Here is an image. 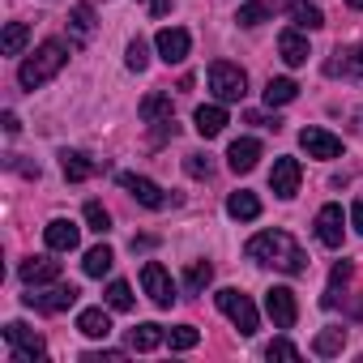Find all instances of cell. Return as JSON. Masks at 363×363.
Here are the masks:
<instances>
[{"label":"cell","mask_w":363,"mask_h":363,"mask_svg":"<svg viewBox=\"0 0 363 363\" xmlns=\"http://www.w3.org/2000/svg\"><path fill=\"white\" fill-rule=\"evenodd\" d=\"M269 18H274V9L265 5V0H252V5H244V9L235 13L240 26H261V22H269Z\"/></svg>","instance_id":"1f68e13d"},{"label":"cell","mask_w":363,"mask_h":363,"mask_svg":"<svg viewBox=\"0 0 363 363\" xmlns=\"http://www.w3.org/2000/svg\"><path fill=\"white\" fill-rule=\"evenodd\" d=\"M82 363H124V350H90L82 354Z\"/></svg>","instance_id":"ab89813d"},{"label":"cell","mask_w":363,"mask_h":363,"mask_svg":"<svg viewBox=\"0 0 363 363\" xmlns=\"http://www.w3.org/2000/svg\"><path fill=\"white\" fill-rule=\"evenodd\" d=\"M124 60H128V69H133V73H141V69L150 65V48H145V39H133V43H128V56H124Z\"/></svg>","instance_id":"74e56055"},{"label":"cell","mask_w":363,"mask_h":363,"mask_svg":"<svg viewBox=\"0 0 363 363\" xmlns=\"http://www.w3.org/2000/svg\"><path fill=\"white\" fill-rule=\"evenodd\" d=\"M342 346H346V329H320L316 342H312V350L325 354V359H329V354H342Z\"/></svg>","instance_id":"f546056e"},{"label":"cell","mask_w":363,"mask_h":363,"mask_svg":"<svg viewBox=\"0 0 363 363\" xmlns=\"http://www.w3.org/2000/svg\"><path fill=\"white\" fill-rule=\"evenodd\" d=\"M43 240H48L52 252H73V248L82 244V227L69 223V218H52V223L43 227Z\"/></svg>","instance_id":"5bb4252c"},{"label":"cell","mask_w":363,"mask_h":363,"mask_svg":"<svg viewBox=\"0 0 363 363\" xmlns=\"http://www.w3.org/2000/svg\"><path fill=\"white\" fill-rule=\"evenodd\" d=\"M18 278H22L26 286H43V282H56V278H60V261H52V257H30V261H22Z\"/></svg>","instance_id":"2e32d148"},{"label":"cell","mask_w":363,"mask_h":363,"mask_svg":"<svg viewBox=\"0 0 363 363\" xmlns=\"http://www.w3.org/2000/svg\"><path fill=\"white\" fill-rule=\"evenodd\" d=\"M141 291H145L158 308H171V303H175V282H171V274H167L158 261H145V265H141Z\"/></svg>","instance_id":"9c48e42d"},{"label":"cell","mask_w":363,"mask_h":363,"mask_svg":"<svg viewBox=\"0 0 363 363\" xmlns=\"http://www.w3.org/2000/svg\"><path fill=\"white\" fill-rule=\"evenodd\" d=\"M257 158H261V141H257V137H240V141H231V150H227V162H231L235 175H248V171L257 167Z\"/></svg>","instance_id":"9a60e30c"},{"label":"cell","mask_w":363,"mask_h":363,"mask_svg":"<svg viewBox=\"0 0 363 363\" xmlns=\"http://www.w3.org/2000/svg\"><path fill=\"white\" fill-rule=\"evenodd\" d=\"M69 30H73L77 43H90V39H94V9H90V5H73V13H69Z\"/></svg>","instance_id":"d4e9b609"},{"label":"cell","mask_w":363,"mask_h":363,"mask_svg":"<svg viewBox=\"0 0 363 363\" xmlns=\"http://www.w3.org/2000/svg\"><path fill=\"white\" fill-rule=\"evenodd\" d=\"M77 295H82V291H77L73 282H56L52 291H30V295H26V308L56 316V312H69V308L77 303Z\"/></svg>","instance_id":"52a82bcc"},{"label":"cell","mask_w":363,"mask_h":363,"mask_svg":"<svg viewBox=\"0 0 363 363\" xmlns=\"http://www.w3.org/2000/svg\"><path fill=\"white\" fill-rule=\"evenodd\" d=\"M154 48H158V56H162L167 65H184L189 52H193V35L179 30V26H167V30L154 35Z\"/></svg>","instance_id":"30bf717a"},{"label":"cell","mask_w":363,"mask_h":363,"mask_svg":"<svg viewBox=\"0 0 363 363\" xmlns=\"http://www.w3.org/2000/svg\"><path fill=\"white\" fill-rule=\"evenodd\" d=\"M86 223H90V231H99V235H107L111 231V214L103 210V201H86Z\"/></svg>","instance_id":"e575fe53"},{"label":"cell","mask_w":363,"mask_h":363,"mask_svg":"<svg viewBox=\"0 0 363 363\" xmlns=\"http://www.w3.org/2000/svg\"><path fill=\"white\" fill-rule=\"evenodd\" d=\"M99 167H103V162H94V158L82 154V150H65V154H60V171H65V179H73V184L99 175Z\"/></svg>","instance_id":"e0dca14e"},{"label":"cell","mask_w":363,"mask_h":363,"mask_svg":"<svg viewBox=\"0 0 363 363\" xmlns=\"http://www.w3.org/2000/svg\"><path fill=\"white\" fill-rule=\"evenodd\" d=\"M116 265V252L107 248V244H99V248H90L86 252V261H82V269H86V278H103L107 269Z\"/></svg>","instance_id":"4316f807"},{"label":"cell","mask_w":363,"mask_h":363,"mask_svg":"<svg viewBox=\"0 0 363 363\" xmlns=\"http://www.w3.org/2000/svg\"><path fill=\"white\" fill-rule=\"evenodd\" d=\"M244 252H248V261L269 265V269L291 274V278L308 269V252L295 244V235H291V231H261V235H252V240L244 244Z\"/></svg>","instance_id":"6da1fadb"},{"label":"cell","mask_w":363,"mask_h":363,"mask_svg":"<svg viewBox=\"0 0 363 363\" xmlns=\"http://www.w3.org/2000/svg\"><path fill=\"white\" fill-rule=\"evenodd\" d=\"M265 312H269L274 329H295V320H299V299H295V291H291V286H269V291H265Z\"/></svg>","instance_id":"ba28073f"},{"label":"cell","mask_w":363,"mask_h":363,"mask_svg":"<svg viewBox=\"0 0 363 363\" xmlns=\"http://www.w3.org/2000/svg\"><path fill=\"white\" fill-rule=\"evenodd\" d=\"M214 299H218V312H223V316H227V320H231V325L244 333V337H252V333H257L261 316H257V303H252L244 291H235V286H223Z\"/></svg>","instance_id":"3957f363"},{"label":"cell","mask_w":363,"mask_h":363,"mask_svg":"<svg viewBox=\"0 0 363 363\" xmlns=\"http://www.w3.org/2000/svg\"><path fill=\"white\" fill-rule=\"evenodd\" d=\"M350 223H354V231L363 235V201H354V206H350Z\"/></svg>","instance_id":"7bdbcfd3"},{"label":"cell","mask_w":363,"mask_h":363,"mask_svg":"<svg viewBox=\"0 0 363 363\" xmlns=\"http://www.w3.org/2000/svg\"><path fill=\"white\" fill-rule=\"evenodd\" d=\"M295 99H299V86L291 77H269L265 82V107H286Z\"/></svg>","instance_id":"603a6c76"},{"label":"cell","mask_w":363,"mask_h":363,"mask_svg":"<svg viewBox=\"0 0 363 363\" xmlns=\"http://www.w3.org/2000/svg\"><path fill=\"white\" fill-rule=\"evenodd\" d=\"M65 65H69V48H65V43H56V39H48V43H39V48H35V56H26V60H22L18 82H22V90H39V86H48Z\"/></svg>","instance_id":"7a4b0ae2"},{"label":"cell","mask_w":363,"mask_h":363,"mask_svg":"<svg viewBox=\"0 0 363 363\" xmlns=\"http://www.w3.org/2000/svg\"><path fill=\"white\" fill-rule=\"evenodd\" d=\"M350 274H354V265H350V261H337V265H333V274H329V295L320 299L325 308H333V303H337V295H333V291H337V286H346V282H350Z\"/></svg>","instance_id":"d6a6232c"},{"label":"cell","mask_w":363,"mask_h":363,"mask_svg":"<svg viewBox=\"0 0 363 363\" xmlns=\"http://www.w3.org/2000/svg\"><path fill=\"white\" fill-rule=\"evenodd\" d=\"M350 312H354V316H363V299H359V303H354V308H350Z\"/></svg>","instance_id":"f6af8a7d"},{"label":"cell","mask_w":363,"mask_h":363,"mask_svg":"<svg viewBox=\"0 0 363 363\" xmlns=\"http://www.w3.org/2000/svg\"><path fill=\"white\" fill-rule=\"evenodd\" d=\"M5 342H9V350H13V363H35V359L48 354V342H43L30 325H22V320H9V325H5Z\"/></svg>","instance_id":"5b68a950"},{"label":"cell","mask_w":363,"mask_h":363,"mask_svg":"<svg viewBox=\"0 0 363 363\" xmlns=\"http://www.w3.org/2000/svg\"><path fill=\"white\" fill-rule=\"evenodd\" d=\"M18 128H22V124H18V116H13V111H5V133H18Z\"/></svg>","instance_id":"ee69618b"},{"label":"cell","mask_w":363,"mask_h":363,"mask_svg":"<svg viewBox=\"0 0 363 363\" xmlns=\"http://www.w3.org/2000/svg\"><path fill=\"white\" fill-rule=\"evenodd\" d=\"M346 5H350V9H363V0H346Z\"/></svg>","instance_id":"bcb514c9"},{"label":"cell","mask_w":363,"mask_h":363,"mask_svg":"<svg viewBox=\"0 0 363 363\" xmlns=\"http://www.w3.org/2000/svg\"><path fill=\"white\" fill-rule=\"evenodd\" d=\"M299 179H303V167H299V158H274V171H269V189H274V197H295L299 193Z\"/></svg>","instance_id":"8fae6325"},{"label":"cell","mask_w":363,"mask_h":363,"mask_svg":"<svg viewBox=\"0 0 363 363\" xmlns=\"http://www.w3.org/2000/svg\"><path fill=\"white\" fill-rule=\"evenodd\" d=\"M141 5H145V13H150V18H167L175 0H141Z\"/></svg>","instance_id":"b9f144b4"},{"label":"cell","mask_w":363,"mask_h":363,"mask_svg":"<svg viewBox=\"0 0 363 363\" xmlns=\"http://www.w3.org/2000/svg\"><path fill=\"white\" fill-rule=\"evenodd\" d=\"M107 308H111V312H128V308H133V286L116 278V282L107 286Z\"/></svg>","instance_id":"836d02e7"},{"label":"cell","mask_w":363,"mask_h":363,"mask_svg":"<svg viewBox=\"0 0 363 363\" xmlns=\"http://www.w3.org/2000/svg\"><path fill=\"white\" fill-rule=\"evenodd\" d=\"M184 171H189L193 179H210V175H214V162H210V154H189V158H184Z\"/></svg>","instance_id":"d590c367"},{"label":"cell","mask_w":363,"mask_h":363,"mask_svg":"<svg viewBox=\"0 0 363 363\" xmlns=\"http://www.w3.org/2000/svg\"><path fill=\"white\" fill-rule=\"evenodd\" d=\"M210 282H214V265H210V261H193V265L184 269V291H189V295H201Z\"/></svg>","instance_id":"83f0119b"},{"label":"cell","mask_w":363,"mask_h":363,"mask_svg":"<svg viewBox=\"0 0 363 363\" xmlns=\"http://www.w3.org/2000/svg\"><path fill=\"white\" fill-rule=\"evenodd\" d=\"M201 342V333L193 329V325H175V329H167V346L171 350H193Z\"/></svg>","instance_id":"4dcf8cb0"},{"label":"cell","mask_w":363,"mask_h":363,"mask_svg":"<svg viewBox=\"0 0 363 363\" xmlns=\"http://www.w3.org/2000/svg\"><path fill=\"white\" fill-rule=\"evenodd\" d=\"M227 214L235 218V223H252V218H261V201H257V193H231L227 197Z\"/></svg>","instance_id":"44dd1931"},{"label":"cell","mask_w":363,"mask_h":363,"mask_svg":"<svg viewBox=\"0 0 363 363\" xmlns=\"http://www.w3.org/2000/svg\"><path fill=\"white\" fill-rule=\"evenodd\" d=\"M77 329H82L86 337H107V333H111V316H107L103 308H86V312L77 316Z\"/></svg>","instance_id":"484cf974"},{"label":"cell","mask_w":363,"mask_h":363,"mask_svg":"<svg viewBox=\"0 0 363 363\" xmlns=\"http://www.w3.org/2000/svg\"><path fill=\"white\" fill-rule=\"evenodd\" d=\"M316 240L325 244V248H342V240H346V218H342V206H320V214H316Z\"/></svg>","instance_id":"4fadbf2b"},{"label":"cell","mask_w":363,"mask_h":363,"mask_svg":"<svg viewBox=\"0 0 363 363\" xmlns=\"http://www.w3.org/2000/svg\"><path fill=\"white\" fill-rule=\"evenodd\" d=\"M120 189H124L133 201H141L145 210H167V206L175 201V197H167V193L154 184V179H145V175H137V171H124V175H120Z\"/></svg>","instance_id":"8992f818"},{"label":"cell","mask_w":363,"mask_h":363,"mask_svg":"<svg viewBox=\"0 0 363 363\" xmlns=\"http://www.w3.org/2000/svg\"><path fill=\"white\" fill-rule=\"evenodd\" d=\"M299 145L308 150V158H337L342 154V137H333L329 128H316V124L299 128Z\"/></svg>","instance_id":"7c38bea8"},{"label":"cell","mask_w":363,"mask_h":363,"mask_svg":"<svg viewBox=\"0 0 363 363\" xmlns=\"http://www.w3.org/2000/svg\"><path fill=\"white\" fill-rule=\"evenodd\" d=\"M26 43H30V26L26 22H9L5 26V39H0V52H5V56H22Z\"/></svg>","instance_id":"f1b7e54d"},{"label":"cell","mask_w":363,"mask_h":363,"mask_svg":"<svg viewBox=\"0 0 363 363\" xmlns=\"http://www.w3.org/2000/svg\"><path fill=\"white\" fill-rule=\"evenodd\" d=\"M342 56H346V60H342V65H329V73L342 69V73H350V77H363V43H359L354 52H342Z\"/></svg>","instance_id":"8d00e7d4"},{"label":"cell","mask_w":363,"mask_h":363,"mask_svg":"<svg viewBox=\"0 0 363 363\" xmlns=\"http://www.w3.org/2000/svg\"><path fill=\"white\" fill-rule=\"evenodd\" d=\"M210 90H214L218 103H240L248 94V73L231 60H214L210 65Z\"/></svg>","instance_id":"277c9868"},{"label":"cell","mask_w":363,"mask_h":363,"mask_svg":"<svg viewBox=\"0 0 363 363\" xmlns=\"http://www.w3.org/2000/svg\"><path fill=\"white\" fill-rule=\"evenodd\" d=\"M286 9H291V18H295L299 30H320L325 26V13L316 5H308V0H286Z\"/></svg>","instance_id":"cb8c5ba5"},{"label":"cell","mask_w":363,"mask_h":363,"mask_svg":"<svg viewBox=\"0 0 363 363\" xmlns=\"http://www.w3.org/2000/svg\"><path fill=\"white\" fill-rule=\"evenodd\" d=\"M137 116H141L145 124H171V94H162V90L145 94L141 107H137Z\"/></svg>","instance_id":"ffe728a7"},{"label":"cell","mask_w":363,"mask_h":363,"mask_svg":"<svg viewBox=\"0 0 363 363\" xmlns=\"http://www.w3.org/2000/svg\"><path fill=\"white\" fill-rule=\"evenodd\" d=\"M162 342H167V329H162V325H150V320H145V325L128 329V350H141V354H145V350H154V346H162Z\"/></svg>","instance_id":"7402d4cb"},{"label":"cell","mask_w":363,"mask_h":363,"mask_svg":"<svg viewBox=\"0 0 363 363\" xmlns=\"http://www.w3.org/2000/svg\"><path fill=\"white\" fill-rule=\"evenodd\" d=\"M265 359H299V346L286 342V337H274V342L265 346Z\"/></svg>","instance_id":"f35d334b"},{"label":"cell","mask_w":363,"mask_h":363,"mask_svg":"<svg viewBox=\"0 0 363 363\" xmlns=\"http://www.w3.org/2000/svg\"><path fill=\"white\" fill-rule=\"evenodd\" d=\"M244 120H248V124H261V128H274V133L282 128V120H278V116H265V111H248Z\"/></svg>","instance_id":"60d3db41"},{"label":"cell","mask_w":363,"mask_h":363,"mask_svg":"<svg viewBox=\"0 0 363 363\" xmlns=\"http://www.w3.org/2000/svg\"><path fill=\"white\" fill-rule=\"evenodd\" d=\"M278 52H282V60H286L291 69L308 65V56H312V48H308V39H303L299 30H282V35H278Z\"/></svg>","instance_id":"ac0fdd59"},{"label":"cell","mask_w":363,"mask_h":363,"mask_svg":"<svg viewBox=\"0 0 363 363\" xmlns=\"http://www.w3.org/2000/svg\"><path fill=\"white\" fill-rule=\"evenodd\" d=\"M193 124H197V133L210 141V137H218V133H223L231 120H227V107H223V103H210V107H197Z\"/></svg>","instance_id":"d6986e66"}]
</instances>
